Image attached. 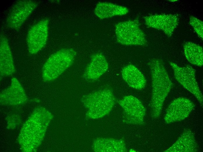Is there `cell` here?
<instances>
[{"label": "cell", "mask_w": 203, "mask_h": 152, "mask_svg": "<svg viewBox=\"0 0 203 152\" xmlns=\"http://www.w3.org/2000/svg\"><path fill=\"white\" fill-rule=\"evenodd\" d=\"M151 76L152 95L150 103L152 117L160 116L165 100L173 83L162 60L153 58L149 62Z\"/></svg>", "instance_id": "1"}, {"label": "cell", "mask_w": 203, "mask_h": 152, "mask_svg": "<svg viewBox=\"0 0 203 152\" xmlns=\"http://www.w3.org/2000/svg\"><path fill=\"white\" fill-rule=\"evenodd\" d=\"M76 55L72 48L62 49L51 55L43 66V80L49 82L57 79L72 65Z\"/></svg>", "instance_id": "2"}, {"label": "cell", "mask_w": 203, "mask_h": 152, "mask_svg": "<svg viewBox=\"0 0 203 152\" xmlns=\"http://www.w3.org/2000/svg\"><path fill=\"white\" fill-rule=\"evenodd\" d=\"M115 31L117 41L122 45L143 46L146 44L145 34L138 20L119 23L115 26Z\"/></svg>", "instance_id": "3"}, {"label": "cell", "mask_w": 203, "mask_h": 152, "mask_svg": "<svg viewBox=\"0 0 203 152\" xmlns=\"http://www.w3.org/2000/svg\"><path fill=\"white\" fill-rule=\"evenodd\" d=\"M169 64L173 70L176 80L192 94L202 106L203 95L196 81L195 70L189 65L180 66L172 62H170Z\"/></svg>", "instance_id": "4"}, {"label": "cell", "mask_w": 203, "mask_h": 152, "mask_svg": "<svg viewBox=\"0 0 203 152\" xmlns=\"http://www.w3.org/2000/svg\"><path fill=\"white\" fill-rule=\"evenodd\" d=\"M118 102L123 109V122L139 125L144 124L146 109L138 99L132 95H127Z\"/></svg>", "instance_id": "5"}, {"label": "cell", "mask_w": 203, "mask_h": 152, "mask_svg": "<svg viewBox=\"0 0 203 152\" xmlns=\"http://www.w3.org/2000/svg\"><path fill=\"white\" fill-rule=\"evenodd\" d=\"M115 100L112 90L106 89L88 95L84 101L96 116L99 117L111 110L115 104Z\"/></svg>", "instance_id": "6"}, {"label": "cell", "mask_w": 203, "mask_h": 152, "mask_svg": "<svg viewBox=\"0 0 203 152\" xmlns=\"http://www.w3.org/2000/svg\"><path fill=\"white\" fill-rule=\"evenodd\" d=\"M36 1L18 0L12 7L6 19V24L9 28L18 30L37 7Z\"/></svg>", "instance_id": "7"}, {"label": "cell", "mask_w": 203, "mask_h": 152, "mask_svg": "<svg viewBox=\"0 0 203 152\" xmlns=\"http://www.w3.org/2000/svg\"><path fill=\"white\" fill-rule=\"evenodd\" d=\"M49 20L43 19L32 26L27 36L28 50L31 54H35L45 45L48 36Z\"/></svg>", "instance_id": "8"}, {"label": "cell", "mask_w": 203, "mask_h": 152, "mask_svg": "<svg viewBox=\"0 0 203 152\" xmlns=\"http://www.w3.org/2000/svg\"><path fill=\"white\" fill-rule=\"evenodd\" d=\"M195 106L188 98L180 97L174 100L169 105L164 117L165 122L169 124L182 121L187 118Z\"/></svg>", "instance_id": "9"}, {"label": "cell", "mask_w": 203, "mask_h": 152, "mask_svg": "<svg viewBox=\"0 0 203 152\" xmlns=\"http://www.w3.org/2000/svg\"><path fill=\"white\" fill-rule=\"evenodd\" d=\"M144 18L147 27L161 30L168 37L172 35L179 22L178 17L172 14L152 15Z\"/></svg>", "instance_id": "10"}, {"label": "cell", "mask_w": 203, "mask_h": 152, "mask_svg": "<svg viewBox=\"0 0 203 152\" xmlns=\"http://www.w3.org/2000/svg\"><path fill=\"white\" fill-rule=\"evenodd\" d=\"M108 67L104 56L101 53H96L92 56L90 62L86 67L83 77L88 80H97L107 70Z\"/></svg>", "instance_id": "11"}, {"label": "cell", "mask_w": 203, "mask_h": 152, "mask_svg": "<svg viewBox=\"0 0 203 152\" xmlns=\"http://www.w3.org/2000/svg\"><path fill=\"white\" fill-rule=\"evenodd\" d=\"M15 71L13 59L8 40L5 36L0 38V73L1 77L10 76Z\"/></svg>", "instance_id": "12"}, {"label": "cell", "mask_w": 203, "mask_h": 152, "mask_svg": "<svg viewBox=\"0 0 203 152\" xmlns=\"http://www.w3.org/2000/svg\"><path fill=\"white\" fill-rule=\"evenodd\" d=\"M198 146L193 133L190 129H186L177 140L165 152H195Z\"/></svg>", "instance_id": "13"}, {"label": "cell", "mask_w": 203, "mask_h": 152, "mask_svg": "<svg viewBox=\"0 0 203 152\" xmlns=\"http://www.w3.org/2000/svg\"><path fill=\"white\" fill-rule=\"evenodd\" d=\"M123 80L131 87L141 90L146 86V80L141 72L134 65L130 64L124 67L121 71Z\"/></svg>", "instance_id": "14"}, {"label": "cell", "mask_w": 203, "mask_h": 152, "mask_svg": "<svg viewBox=\"0 0 203 152\" xmlns=\"http://www.w3.org/2000/svg\"><path fill=\"white\" fill-rule=\"evenodd\" d=\"M1 95V101L10 104L22 103L26 100L23 89L18 80L15 78L11 80L10 87Z\"/></svg>", "instance_id": "15"}, {"label": "cell", "mask_w": 203, "mask_h": 152, "mask_svg": "<svg viewBox=\"0 0 203 152\" xmlns=\"http://www.w3.org/2000/svg\"><path fill=\"white\" fill-rule=\"evenodd\" d=\"M128 11V9L126 7L106 2L98 3L94 11L95 15L101 19L124 15L127 14Z\"/></svg>", "instance_id": "16"}, {"label": "cell", "mask_w": 203, "mask_h": 152, "mask_svg": "<svg viewBox=\"0 0 203 152\" xmlns=\"http://www.w3.org/2000/svg\"><path fill=\"white\" fill-rule=\"evenodd\" d=\"M184 54L191 64L199 67L203 64V51L202 46L194 43L187 42L183 45Z\"/></svg>", "instance_id": "17"}, {"label": "cell", "mask_w": 203, "mask_h": 152, "mask_svg": "<svg viewBox=\"0 0 203 152\" xmlns=\"http://www.w3.org/2000/svg\"><path fill=\"white\" fill-rule=\"evenodd\" d=\"M189 23L198 36L203 40V22L197 18L191 16L190 18Z\"/></svg>", "instance_id": "18"}, {"label": "cell", "mask_w": 203, "mask_h": 152, "mask_svg": "<svg viewBox=\"0 0 203 152\" xmlns=\"http://www.w3.org/2000/svg\"><path fill=\"white\" fill-rule=\"evenodd\" d=\"M178 1V0H169V1H171V2H176V1Z\"/></svg>", "instance_id": "19"}]
</instances>
